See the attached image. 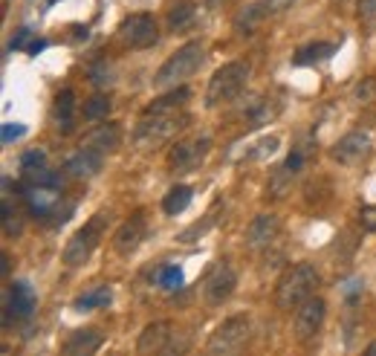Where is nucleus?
<instances>
[{
    "mask_svg": "<svg viewBox=\"0 0 376 356\" xmlns=\"http://www.w3.org/2000/svg\"><path fill=\"white\" fill-rule=\"evenodd\" d=\"M315 284H319V272H315V267L292 264L278 279V287H275V302H278L281 310L301 307L307 299H313Z\"/></svg>",
    "mask_w": 376,
    "mask_h": 356,
    "instance_id": "1",
    "label": "nucleus"
},
{
    "mask_svg": "<svg viewBox=\"0 0 376 356\" xmlns=\"http://www.w3.org/2000/svg\"><path fill=\"white\" fill-rule=\"evenodd\" d=\"M252 339V319L246 313L229 316L223 325H217L206 342V356H237Z\"/></svg>",
    "mask_w": 376,
    "mask_h": 356,
    "instance_id": "2",
    "label": "nucleus"
},
{
    "mask_svg": "<svg viewBox=\"0 0 376 356\" xmlns=\"http://www.w3.org/2000/svg\"><path fill=\"white\" fill-rule=\"evenodd\" d=\"M203 61H206V47L200 41H191V44L176 50L160 67V73L153 75V84L156 87H176L180 82H186V78H191L197 70H200Z\"/></svg>",
    "mask_w": 376,
    "mask_h": 356,
    "instance_id": "3",
    "label": "nucleus"
},
{
    "mask_svg": "<svg viewBox=\"0 0 376 356\" xmlns=\"http://www.w3.org/2000/svg\"><path fill=\"white\" fill-rule=\"evenodd\" d=\"M186 125H188V116H183V113H153L140 122V128L133 133V142L142 151H153V148L165 145L168 140H174Z\"/></svg>",
    "mask_w": 376,
    "mask_h": 356,
    "instance_id": "4",
    "label": "nucleus"
},
{
    "mask_svg": "<svg viewBox=\"0 0 376 356\" xmlns=\"http://www.w3.org/2000/svg\"><path fill=\"white\" fill-rule=\"evenodd\" d=\"M249 70L252 67L246 61H229V64H223L220 70L211 75V82H209L206 105L209 107H217V105H226V102H232V98L241 96V90L249 82Z\"/></svg>",
    "mask_w": 376,
    "mask_h": 356,
    "instance_id": "5",
    "label": "nucleus"
},
{
    "mask_svg": "<svg viewBox=\"0 0 376 356\" xmlns=\"http://www.w3.org/2000/svg\"><path fill=\"white\" fill-rule=\"evenodd\" d=\"M105 229H107V214H105V212L93 214L90 221L67 241L64 255H61L64 264H67V267H82V264L90 258V255H93V249L98 246V241H102Z\"/></svg>",
    "mask_w": 376,
    "mask_h": 356,
    "instance_id": "6",
    "label": "nucleus"
},
{
    "mask_svg": "<svg viewBox=\"0 0 376 356\" xmlns=\"http://www.w3.org/2000/svg\"><path fill=\"white\" fill-rule=\"evenodd\" d=\"M211 151L209 136H197V140H180L168 151V168L174 174H188L194 168H200L206 154Z\"/></svg>",
    "mask_w": 376,
    "mask_h": 356,
    "instance_id": "7",
    "label": "nucleus"
},
{
    "mask_svg": "<svg viewBox=\"0 0 376 356\" xmlns=\"http://www.w3.org/2000/svg\"><path fill=\"white\" fill-rule=\"evenodd\" d=\"M119 38L133 47V50H148L156 44V38H160V29H156V21H153V15H130L122 21V27H119Z\"/></svg>",
    "mask_w": 376,
    "mask_h": 356,
    "instance_id": "8",
    "label": "nucleus"
},
{
    "mask_svg": "<svg viewBox=\"0 0 376 356\" xmlns=\"http://www.w3.org/2000/svg\"><path fill=\"white\" fill-rule=\"evenodd\" d=\"M234 287H237V272L229 264L220 261V264H214L209 269L206 284H203V295H206V302L211 307H217V304H223L229 295L234 292Z\"/></svg>",
    "mask_w": 376,
    "mask_h": 356,
    "instance_id": "9",
    "label": "nucleus"
},
{
    "mask_svg": "<svg viewBox=\"0 0 376 356\" xmlns=\"http://www.w3.org/2000/svg\"><path fill=\"white\" fill-rule=\"evenodd\" d=\"M324 316H327L324 299H319V295L307 299V302L299 307V313H295V327H292V330H295V339H299V342H310L313 336L322 330Z\"/></svg>",
    "mask_w": 376,
    "mask_h": 356,
    "instance_id": "10",
    "label": "nucleus"
},
{
    "mask_svg": "<svg viewBox=\"0 0 376 356\" xmlns=\"http://www.w3.org/2000/svg\"><path fill=\"white\" fill-rule=\"evenodd\" d=\"M333 160L342 165H359L370 154V136L365 131H347L339 142L333 145Z\"/></svg>",
    "mask_w": 376,
    "mask_h": 356,
    "instance_id": "11",
    "label": "nucleus"
},
{
    "mask_svg": "<svg viewBox=\"0 0 376 356\" xmlns=\"http://www.w3.org/2000/svg\"><path fill=\"white\" fill-rule=\"evenodd\" d=\"M142 237H145V214L136 212V214L128 217L122 226H119V232L113 237V246H116L119 255H130L136 246L142 244Z\"/></svg>",
    "mask_w": 376,
    "mask_h": 356,
    "instance_id": "12",
    "label": "nucleus"
},
{
    "mask_svg": "<svg viewBox=\"0 0 376 356\" xmlns=\"http://www.w3.org/2000/svg\"><path fill=\"white\" fill-rule=\"evenodd\" d=\"M35 313V292L29 284L24 281H15L6 292V325L15 319H29V316Z\"/></svg>",
    "mask_w": 376,
    "mask_h": 356,
    "instance_id": "13",
    "label": "nucleus"
},
{
    "mask_svg": "<svg viewBox=\"0 0 376 356\" xmlns=\"http://www.w3.org/2000/svg\"><path fill=\"white\" fill-rule=\"evenodd\" d=\"M278 232H281L278 217H275V214H258L246 226V244L252 249H264V246H269L275 241V237H278Z\"/></svg>",
    "mask_w": 376,
    "mask_h": 356,
    "instance_id": "14",
    "label": "nucleus"
},
{
    "mask_svg": "<svg viewBox=\"0 0 376 356\" xmlns=\"http://www.w3.org/2000/svg\"><path fill=\"white\" fill-rule=\"evenodd\" d=\"M102 160H105V154L102 151H93V148H82L78 154H73L70 160L64 163V171L70 177H75V180H90L93 174L102 171Z\"/></svg>",
    "mask_w": 376,
    "mask_h": 356,
    "instance_id": "15",
    "label": "nucleus"
},
{
    "mask_svg": "<svg viewBox=\"0 0 376 356\" xmlns=\"http://www.w3.org/2000/svg\"><path fill=\"white\" fill-rule=\"evenodd\" d=\"M102 342H105V336L98 330H90V327L75 330L70 339L64 342L61 356H96L98 348H102Z\"/></svg>",
    "mask_w": 376,
    "mask_h": 356,
    "instance_id": "16",
    "label": "nucleus"
},
{
    "mask_svg": "<svg viewBox=\"0 0 376 356\" xmlns=\"http://www.w3.org/2000/svg\"><path fill=\"white\" fill-rule=\"evenodd\" d=\"M168 339H171V325L168 322H151L140 333V342H136V348H140V356H160L163 348L168 345Z\"/></svg>",
    "mask_w": 376,
    "mask_h": 356,
    "instance_id": "17",
    "label": "nucleus"
},
{
    "mask_svg": "<svg viewBox=\"0 0 376 356\" xmlns=\"http://www.w3.org/2000/svg\"><path fill=\"white\" fill-rule=\"evenodd\" d=\"M52 122L61 133H70L75 125V96L73 90H61L52 102Z\"/></svg>",
    "mask_w": 376,
    "mask_h": 356,
    "instance_id": "18",
    "label": "nucleus"
},
{
    "mask_svg": "<svg viewBox=\"0 0 376 356\" xmlns=\"http://www.w3.org/2000/svg\"><path fill=\"white\" fill-rule=\"evenodd\" d=\"M119 142H122V128L119 125H102V128H96L90 136H87V148H93V151H102V154H107V151H116L119 148Z\"/></svg>",
    "mask_w": 376,
    "mask_h": 356,
    "instance_id": "19",
    "label": "nucleus"
},
{
    "mask_svg": "<svg viewBox=\"0 0 376 356\" xmlns=\"http://www.w3.org/2000/svg\"><path fill=\"white\" fill-rule=\"evenodd\" d=\"M336 52V44H327V41H315V44H304L295 50L292 55V64H299V67H307V64H319L324 61V58H330Z\"/></svg>",
    "mask_w": 376,
    "mask_h": 356,
    "instance_id": "20",
    "label": "nucleus"
},
{
    "mask_svg": "<svg viewBox=\"0 0 376 356\" xmlns=\"http://www.w3.org/2000/svg\"><path fill=\"white\" fill-rule=\"evenodd\" d=\"M188 98H191V90L188 87H176L168 96H160L156 102H151L148 110H145V116H153V113H176V110L188 102Z\"/></svg>",
    "mask_w": 376,
    "mask_h": 356,
    "instance_id": "21",
    "label": "nucleus"
},
{
    "mask_svg": "<svg viewBox=\"0 0 376 356\" xmlns=\"http://www.w3.org/2000/svg\"><path fill=\"white\" fill-rule=\"evenodd\" d=\"M264 17H266L264 0H261V3H249V6H246L241 15L234 17V29L241 32V35H252L255 29H258V24L264 21Z\"/></svg>",
    "mask_w": 376,
    "mask_h": 356,
    "instance_id": "22",
    "label": "nucleus"
},
{
    "mask_svg": "<svg viewBox=\"0 0 376 356\" xmlns=\"http://www.w3.org/2000/svg\"><path fill=\"white\" fill-rule=\"evenodd\" d=\"M188 203H191V188H188V186H174V188L165 194V200H163V212L174 217V214L186 212Z\"/></svg>",
    "mask_w": 376,
    "mask_h": 356,
    "instance_id": "23",
    "label": "nucleus"
},
{
    "mask_svg": "<svg viewBox=\"0 0 376 356\" xmlns=\"http://www.w3.org/2000/svg\"><path fill=\"white\" fill-rule=\"evenodd\" d=\"M275 113H278V105L269 102V98H261L258 105L246 110V125H249V128H261V125L272 122Z\"/></svg>",
    "mask_w": 376,
    "mask_h": 356,
    "instance_id": "24",
    "label": "nucleus"
},
{
    "mask_svg": "<svg viewBox=\"0 0 376 356\" xmlns=\"http://www.w3.org/2000/svg\"><path fill=\"white\" fill-rule=\"evenodd\" d=\"M110 302H113V290H110V287H98V290L87 292V295H78L75 310L90 313V310H98V307H107Z\"/></svg>",
    "mask_w": 376,
    "mask_h": 356,
    "instance_id": "25",
    "label": "nucleus"
},
{
    "mask_svg": "<svg viewBox=\"0 0 376 356\" xmlns=\"http://www.w3.org/2000/svg\"><path fill=\"white\" fill-rule=\"evenodd\" d=\"M292 177H295V174H292L287 165H281V168H275V171H272L269 183H266V186H269V188H266V194L272 197V200H281V197L289 191V186H292Z\"/></svg>",
    "mask_w": 376,
    "mask_h": 356,
    "instance_id": "26",
    "label": "nucleus"
},
{
    "mask_svg": "<svg viewBox=\"0 0 376 356\" xmlns=\"http://www.w3.org/2000/svg\"><path fill=\"white\" fill-rule=\"evenodd\" d=\"M191 21H194V3H188V0H180V3H176V6L168 12V27H171L174 32L188 29Z\"/></svg>",
    "mask_w": 376,
    "mask_h": 356,
    "instance_id": "27",
    "label": "nucleus"
},
{
    "mask_svg": "<svg viewBox=\"0 0 376 356\" xmlns=\"http://www.w3.org/2000/svg\"><path fill=\"white\" fill-rule=\"evenodd\" d=\"M0 214H3V232H6L9 237L21 235L24 221H21V212H17V206L12 203V197H9V194H3V209H0Z\"/></svg>",
    "mask_w": 376,
    "mask_h": 356,
    "instance_id": "28",
    "label": "nucleus"
},
{
    "mask_svg": "<svg viewBox=\"0 0 376 356\" xmlns=\"http://www.w3.org/2000/svg\"><path fill=\"white\" fill-rule=\"evenodd\" d=\"M107 113H110V98L105 93H96L84 102V119L87 122H98V119H105Z\"/></svg>",
    "mask_w": 376,
    "mask_h": 356,
    "instance_id": "29",
    "label": "nucleus"
},
{
    "mask_svg": "<svg viewBox=\"0 0 376 356\" xmlns=\"http://www.w3.org/2000/svg\"><path fill=\"white\" fill-rule=\"evenodd\" d=\"M214 221H217V206H214V212H209V214L203 217V221H197L194 226H188V229L180 235V241H183V244H191V241H197V237H203V235L214 226Z\"/></svg>",
    "mask_w": 376,
    "mask_h": 356,
    "instance_id": "30",
    "label": "nucleus"
},
{
    "mask_svg": "<svg viewBox=\"0 0 376 356\" xmlns=\"http://www.w3.org/2000/svg\"><path fill=\"white\" fill-rule=\"evenodd\" d=\"M156 284H160L163 290H180L183 287V269L180 267H163V272H160V279H156Z\"/></svg>",
    "mask_w": 376,
    "mask_h": 356,
    "instance_id": "31",
    "label": "nucleus"
},
{
    "mask_svg": "<svg viewBox=\"0 0 376 356\" xmlns=\"http://www.w3.org/2000/svg\"><path fill=\"white\" fill-rule=\"evenodd\" d=\"M188 342H191V339H188L186 333H176V336L171 333V339H168V345L163 348V353H160V356H186Z\"/></svg>",
    "mask_w": 376,
    "mask_h": 356,
    "instance_id": "32",
    "label": "nucleus"
},
{
    "mask_svg": "<svg viewBox=\"0 0 376 356\" xmlns=\"http://www.w3.org/2000/svg\"><path fill=\"white\" fill-rule=\"evenodd\" d=\"M353 96H356V102H362V105L373 102V98H376V78H362V82L356 84Z\"/></svg>",
    "mask_w": 376,
    "mask_h": 356,
    "instance_id": "33",
    "label": "nucleus"
},
{
    "mask_svg": "<svg viewBox=\"0 0 376 356\" xmlns=\"http://www.w3.org/2000/svg\"><path fill=\"white\" fill-rule=\"evenodd\" d=\"M90 82L96 87H107V82H110V64L107 61H96L90 67Z\"/></svg>",
    "mask_w": 376,
    "mask_h": 356,
    "instance_id": "34",
    "label": "nucleus"
},
{
    "mask_svg": "<svg viewBox=\"0 0 376 356\" xmlns=\"http://www.w3.org/2000/svg\"><path fill=\"white\" fill-rule=\"evenodd\" d=\"M304 163H307V154H304L301 148H292V151H289V156L284 160V165H287L292 174H299V171L304 168Z\"/></svg>",
    "mask_w": 376,
    "mask_h": 356,
    "instance_id": "35",
    "label": "nucleus"
},
{
    "mask_svg": "<svg viewBox=\"0 0 376 356\" xmlns=\"http://www.w3.org/2000/svg\"><path fill=\"white\" fill-rule=\"evenodd\" d=\"M359 223L365 232H376V206H365L359 212Z\"/></svg>",
    "mask_w": 376,
    "mask_h": 356,
    "instance_id": "36",
    "label": "nucleus"
},
{
    "mask_svg": "<svg viewBox=\"0 0 376 356\" xmlns=\"http://www.w3.org/2000/svg\"><path fill=\"white\" fill-rule=\"evenodd\" d=\"M356 12H359V21L370 24L376 17V0H359V6H356Z\"/></svg>",
    "mask_w": 376,
    "mask_h": 356,
    "instance_id": "37",
    "label": "nucleus"
},
{
    "mask_svg": "<svg viewBox=\"0 0 376 356\" xmlns=\"http://www.w3.org/2000/svg\"><path fill=\"white\" fill-rule=\"evenodd\" d=\"M292 3L295 0H264V9H266V15H278V12L289 9Z\"/></svg>",
    "mask_w": 376,
    "mask_h": 356,
    "instance_id": "38",
    "label": "nucleus"
},
{
    "mask_svg": "<svg viewBox=\"0 0 376 356\" xmlns=\"http://www.w3.org/2000/svg\"><path fill=\"white\" fill-rule=\"evenodd\" d=\"M24 133H27L24 125H12V122H6V125H3V142H15L17 136H24Z\"/></svg>",
    "mask_w": 376,
    "mask_h": 356,
    "instance_id": "39",
    "label": "nucleus"
},
{
    "mask_svg": "<svg viewBox=\"0 0 376 356\" xmlns=\"http://www.w3.org/2000/svg\"><path fill=\"white\" fill-rule=\"evenodd\" d=\"M27 38H29V29H21V32L12 38V50H21V44L27 41Z\"/></svg>",
    "mask_w": 376,
    "mask_h": 356,
    "instance_id": "40",
    "label": "nucleus"
},
{
    "mask_svg": "<svg viewBox=\"0 0 376 356\" xmlns=\"http://www.w3.org/2000/svg\"><path fill=\"white\" fill-rule=\"evenodd\" d=\"M44 47H47V41H44V38H38V41H32V44H29V52H32V55H38Z\"/></svg>",
    "mask_w": 376,
    "mask_h": 356,
    "instance_id": "41",
    "label": "nucleus"
},
{
    "mask_svg": "<svg viewBox=\"0 0 376 356\" xmlns=\"http://www.w3.org/2000/svg\"><path fill=\"white\" fill-rule=\"evenodd\" d=\"M6 275H9V255L3 252V279H6Z\"/></svg>",
    "mask_w": 376,
    "mask_h": 356,
    "instance_id": "42",
    "label": "nucleus"
},
{
    "mask_svg": "<svg viewBox=\"0 0 376 356\" xmlns=\"http://www.w3.org/2000/svg\"><path fill=\"white\" fill-rule=\"evenodd\" d=\"M365 356H376V342H373V345H370V348L365 350Z\"/></svg>",
    "mask_w": 376,
    "mask_h": 356,
    "instance_id": "43",
    "label": "nucleus"
},
{
    "mask_svg": "<svg viewBox=\"0 0 376 356\" xmlns=\"http://www.w3.org/2000/svg\"><path fill=\"white\" fill-rule=\"evenodd\" d=\"M47 3H58V0H47Z\"/></svg>",
    "mask_w": 376,
    "mask_h": 356,
    "instance_id": "44",
    "label": "nucleus"
}]
</instances>
